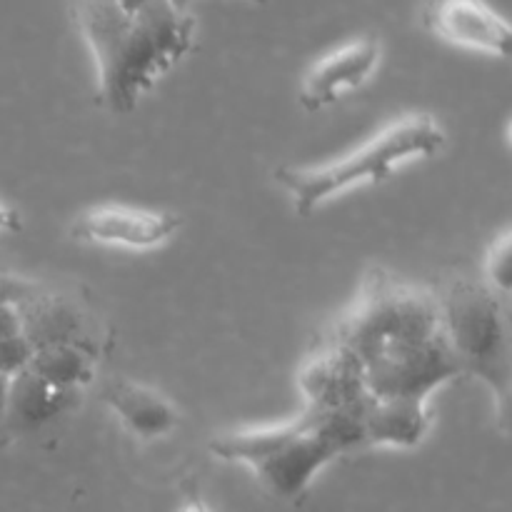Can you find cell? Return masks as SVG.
<instances>
[{
  "mask_svg": "<svg viewBox=\"0 0 512 512\" xmlns=\"http://www.w3.org/2000/svg\"><path fill=\"white\" fill-rule=\"evenodd\" d=\"M383 45L375 35L348 40L315 60L298 85V103L305 113H320L363 88L378 70Z\"/></svg>",
  "mask_w": 512,
  "mask_h": 512,
  "instance_id": "cell-7",
  "label": "cell"
},
{
  "mask_svg": "<svg viewBox=\"0 0 512 512\" xmlns=\"http://www.w3.org/2000/svg\"><path fill=\"white\" fill-rule=\"evenodd\" d=\"M255 3H263V0H255Z\"/></svg>",
  "mask_w": 512,
  "mask_h": 512,
  "instance_id": "cell-23",
  "label": "cell"
},
{
  "mask_svg": "<svg viewBox=\"0 0 512 512\" xmlns=\"http://www.w3.org/2000/svg\"><path fill=\"white\" fill-rule=\"evenodd\" d=\"M420 20L430 35L455 48L493 58L510 55V23L485 0H428Z\"/></svg>",
  "mask_w": 512,
  "mask_h": 512,
  "instance_id": "cell-8",
  "label": "cell"
},
{
  "mask_svg": "<svg viewBox=\"0 0 512 512\" xmlns=\"http://www.w3.org/2000/svg\"><path fill=\"white\" fill-rule=\"evenodd\" d=\"M190 3H193V0H170V5H173V8H178V10H183V13H190Z\"/></svg>",
  "mask_w": 512,
  "mask_h": 512,
  "instance_id": "cell-22",
  "label": "cell"
},
{
  "mask_svg": "<svg viewBox=\"0 0 512 512\" xmlns=\"http://www.w3.org/2000/svg\"><path fill=\"white\" fill-rule=\"evenodd\" d=\"M33 353V345H30L23 335H13V338L0 340V375L10 380L18 373H23V370H28Z\"/></svg>",
  "mask_w": 512,
  "mask_h": 512,
  "instance_id": "cell-16",
  "label": "cell"
},
{
  "mask_svg": "<svg viewBox=\"0 0 512 512\" xmlns=\"http://www.w3.org/2000/svg\"><path fill=\"white\" fill-rule=\"evenodd\" d=\"M0 230H8V233H15L20 230V218L15 210H10L8 205L0 203Z\"/></svg>",
  "mask_w": 512,
  "mask_h": 512,
  "instance_id": "cell-19",
  "label": "cell"
},
{
  "mask_svg": "<svg viewBox=\"0 0 512 512\" xmlns=\"http://www.w3.org/2000/svg\"><path fill=\"white\" fill-rule=\"evenodd\" d=\"M30 293H33V285L0 275V305H20Z\"/></svg>",
  "mask_w": 512,
  "mask_h": 512,
  "instance_id": "cell-17",
  "label": "cell"
},
{
  "mask_svg": "<svg viewBox=\"0 0 512 512\" xmlns=\"http://www.w3.org/2000/svg\"><path fill=\"white\" fill-rule=\"evenodd\" d=\"M208 448L223 463L248 468L268 493L295 500L333 460L365 448V435L353 415L303 405L283 423L215 435Z\"/></svg>",
  "mask_w": 512,
  "mask_h": 512,
  "instance_id": "cell-3",
  "label": "cell"
},
{
  "mask_svg": "<svg viewBox=\"0 0 512 512\" xmlns=\"http://www.w3.org/2000/svg\"><path fill=\"white\" fill-rule=\"evenodd\" d=\"M105 408L138 440H158L178 428V408L158 390L135 380L113 378L100 390Z\"/></svg>",
  "mask_w": 512,
  "mask_h": 512,
  "instance_id": "cell-10",
  "label": "cell"
},
{
  "mask_svg": "<svg viewBox=\"0 0 512 512\" xmlns=\"http://www.w3.org/2000/svg\"><path fill=\"white\" fill-rule=\"evenodd\" d=\"M20 335L18 305H0V340Z\"/></svg>",
  "mask_w": 512,
  "mask_h": 512,
  "instance_id": "cell-18",
  "label": "cell"
},
{
  "mask_svg": "<svg viewBox=\"0 0 512 512\" xmlns=\"http://www.w3.org/2000/svg\"><path fill=\"white\" fill-rule=\"evenodd\" d=\"M180 218L168 210L95 205L75 218L70 235L80 243L123 250H155L178 235Z\"/></svg>",
  "mask_w": 512,
  "mask_h": 512,
  "instance_id": "cell-6",
  "label": "cell"
},
{
  "mask_svg": "<svg viewBox=\"0 0 512 512\" xmlns=\"http://www.w3.org/2000/svg\"><path fill=\"white\" fill-rule=\"evenodd\" d=\"M73 398L75 390L55 388L28 368L10 378L5 418H10L20 428H40L68 413L73 408Z\"/></svg>",
  "mask_w": 512,
  "mask_h": 512,
  "instance_id": "cell-13",
  "label": "cell"
},
{
  "mask_svg": "<svg viewBox=\"0 0 512 512\" xmlns=\"http://www.w3.org/2000/svg\"><path fill=\"white\" fill-rule=\"evenodd\" d=\"M20 313V335L33 345V350L45 345H85L83 343V323H80L78 310L60 298L50 295H28L18 305Z\"/></svg>",
  "mask_w": 512,
  "mask_h": 512,
  "instance_id": "cell-12",
  "label": "cell"
},
{
  "mask_svg": "<svg viewBox=\"0 0 512 512\" xmlns=\"http://www.w3.org/2000/svg\"><path fill=\"white\" fill-rule=\"evenodd\" d=\"M8 385L10 380L0 375V420L5 418V408H8Z\"/></svg>",
  "mask_w": 512,
  "mask_h": 512,
  "instance_id": "cell-21",
  "label": "cell"
},
{
  "mask_svg": "<svg viewBox=\"0 0 512 512\" xmlns=\"http://www.w3.org/2000/svg\"><path fill=\"white\" fill-rule=\"evenodd\" d=\"M30 370L55 388L78 393L80 388L93 383L95 358L88 345H45L33 353Z\"/></svg>",
  "mask_w": 512,
  "mask_h": 512,
  "instance_id": "cell-14",
  "label": "cell"
},
{
  "mask_svg": "<svg viewBox=\"0 0 512 512\" xmlns=\"http://www.w3.org/2000/svg\"><path fill=\"white\" fill-rule=\"evenodd\" d=\"M433 295L443 338L460 375H473L485 385L505 428L512 383L508 298L483 278L465 275L448 278Z\"/></svg>",
  "mask_w": 512,
  "mask_h": 512,
  "instance_id": "cell-5",
  "label": "cell"
},
{
  "mask_svg": "<svg viewBox=\"0 0 512 512\" xmlns=\"http://www.w3.org/2000/svg\"><path fill=\"white\" fill-rule=\"evenodd\" d=\"M365 445L373 448H418L430 430V405L400 400H370L360 415Z\"/></svg>",
  "mask_w": 512,
  "mask_h": 512,
  "instance_id": "cell-11",
  "label": "cell"
},
{
  "mask_svg": "<svg viewBox=\"0 0 512 512\" xmlns=\"http://www.w3.org/2000/svg\"><path fill=\"white\" fill-rule=\"evenodd\" d=\"M73 15L93 55L98 103L110 113H133L193 50V15L170 3L128 13L115 0H73Z\"/></svg>",
  "mask_w": 512,
  "mask_h": 512,
  "instance_id": "cell-2",
  "label": "cell"
},
{
  "mask_svg": "<svg viewBox=\"0 0 512 512\" xmlns=\"http://www.w3.org/2000/svg\"><path fill=\"white\" fill-rule=\"evenodd\" d=\"M448 138L433 115L410 113L385 123L375 135L323 165H285L275 183L298 215L318 213L330 200L363 185H380L415 160L435 158Z\"/></svg>",
  "mask_w": 512,
  "mask_h": 512,
  "instance_id": "cell-4",
  "label": "cell"
},
{
  "mask_svg": "<svg viewBox=\"0 0 512 512\" xmlns=\"http://www.w3.org/2000/svg\"><path fill=\"white\" fill-rule=\"evenodd\" d=\"M298 390L303 395V405L348 413L358 418V423L365 405L370 403L358 365L343 348L325 340L323 335L300 363Z\"/></svg>",
  "mask_w": 512,
  "mask_h": 512,
  "instance_id": "cell-9",
  "label": "cell"
},
{
  "mask_svg": "<svg viewBox=\"0 0 512 512\" xmlns=\"http://www.w3.org/2000/svg\"><path fill=\"white\" fill-rule=\"evenodd\" d=\"M510 255V230H503V233L493 240V245H490L483 268V280L495 290V293L503 295V298L510 295Z\"/></svg>",
  "mask_w": 512,
  "mask_h": 512,
  "instance_id": "cell-15",
  "label": "cell"
},
{
  "mask_svg": "<svg viewBox=\"0 0 512 512\" xmlns=\"http://www.w3.org/2000/svg\"><path fill=\"white\" fill-rule=\"evenodd\" d=\"M323 338L353 358L370 400L430 405L440 388L463 378L435 295L383 268L363 275L353 303Z\"/></svg>",
  "mask_w": 512,
  "mask_h": 512,
  "instance_id": "cell-1",
  "label": "cell"
},
{
  "mask_svg": "<svg viewBox=\"0 0 512 512\" xmlns=\"http://www.w3.org/2000/svg\"><path fill=\"white\" fill-rule=\"evenodd\" d=\"M178 512H213V510L205 505V500L200 498L198 493H193V495H188V498L183 500V505H180Z\"/></svg>",
  "mask_w": 512,
  "mask_h": 512,
  "instance_id": "cell-20",
  "label": "cell"
}]
</instances>
